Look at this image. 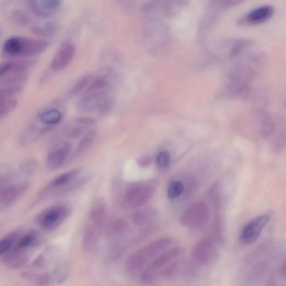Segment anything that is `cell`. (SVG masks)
Instances as JSON below:
<instances>
[{
	"label": "cell",
	"mask_w": 286,
	"mask_h": 286,
	"mask_svg": "<svg viewBox=\"0 0 286 286\" xmlns=\"http://www.w3.org/2000/svg\"><path fill=\"white\" fill-rule=\"evenodd\" d=\"M48 46V42L45 40L14 37L4 43L3 52L10 57H30L44 52Z\"/></svg>",
	"instance_id": "cell-1"
},
{
	"label": "cell",
	"mask_w": 286,
	"mask_h": 286,
	"mask_svg": "<svg viewBox=\"0 0 286 286\" xmlns=\"http://www.w3.org/2000/svg\"><path fill=\"white\" fill-rule=\"evenodd\" d=\"M157 186L158 181L155 180L132 183L125 192V203L133 208L142 207L151 199Z\"/></svg>",
	"instance_id": "cell-2"
},
{
	"label": "cell",
	"mask_w": 286,
	"mask_h": 286,
	"mask_svg": "<svg viewBox=\"0 0 286 286\" xmlns=\"http://www.w3.org/2000/svg\"><path fill=\"white\" fill-rule=\"evenodd\" d=\"M71 214V210L66 206H55L40 213L35 220L44 230L52 231L59 227Z\"/></svg>",
	"instance_id": "cell-3"
},
{
	"label": "cell",
	"mask_w": 286,
	"mask_h": 286,
	"mask_svg": "<svg viewBox=\"0 0 286 286\" xmlns=\"http://www.w3.org/2000/svg\"><path fill=\"white\" fill-rule=\"evenodd\" d=\"M210 209L203 201H197L183 213L181 224L187 228H200L207 224L210 219Z\"/></svg>",
	"instance_id": "cell-4"
},
{
	"label": "cell",
	"mask_w": 286,
	"mask_h": 286,
	"mask_svg": "<svg viewBox=\"0 0 286 286\" xmlns=\"http://www.w3.org/2000/svg\"><path fill=\"white\" fill-rule=\"evenodd\" d=\"M192 255L197 262L204 265H214L217 263L220 258L215 243L209 238L199 240L192 249Z\"/></svg>",
	"instance_id": "cell-5"
},
{
	"label": "cell",
	"mask_w": 286,
	"mask_h": 286,
	"mask_svg": "<svg viewBox=\"0 0 286 286\" xmlns=\"http://www.w3.org/2000/svg\"><path fill=\"white\" fill-rule=\"evenodd\" d=\"M270 219L271 216L268 214H263L253 219L241 231L240 235V242L244 244H249L257 241L263 229L270 222Z\"/></svg>",
	"instance_id": "cell-6"
},
{
	"label": "cell",
	"mask_w": 286,
	"mask_h": 286,
	"mask_svg": "<svg viewBox=\"0 0 286 286\" xmlns=\"http://www.w3.org/2000/svg\"><path fill=\"white\" fill-rule=\"evenodd\" d=\"M274 13V8L270 5H264L253 10L241 17L239 24L241 26H253L264 23L269 20Z\"/></svg>",
	"instance_id": "cell-7"
},
{
	"label": "cell",
	"mask_w": 286,
	"mask_h": 286,
	"mask_svg": "<svg viewBox=\"0 0 286 286\" xmlns=\"http://www.w3.org/2000/svg\"><path fill=\"white\" fill-rule=\"evenodd\" d=\"M74 54L75 48L72 43L66 42L62 44L53 58L51 64V69L55 72L64 70L72 61Z\"/></svg>",
	"instance_id": "cell-8"
},
{
	"label": "cell",
	"mask_w": 286,
	"mask_h": 286,
	"mask_svg": "<svg viewBox=\"0 0 286 286\" xmlns=\"http://www.w3.org/2000/svg\"><path fill=\"white\" fill-rule=\"evenodd\" d=\"M71 150V145L69 143H63L56 146L48 155L47 165L51 170H56L64 163Z\"/></svg>",
	"instance_id": "cell-9"
},
{
	"label": "cell",
	"mask_w": 286,
	"mask_h": 286,
	"mask_svg": "<svg viewBox=\"0 0 286 286\" xmlns=\"http://www.w3.org/2000/svg\"><path fill=\"white\" fill-rule=\"evenodd\" d=\"M210 197L212 199L214 211L215 212L213 227L214 234H215L216 238L218 242L220 241V243H222L223 241V227L220 214L221 203L220 194L218 193L216 187H214L210 190Z\"/></svg>",
	"instance_id": "cell-10"
},
{
	"label": "cell",
	"mask_w": 286,
	"mask_h": 286,
	"mask_svg": "<svg viewBox=\"0 0 286 286\" xmlns=\"http://www.w3.org/2000/svg\"><path fill=\"white\" fill-rule=\"evenodd\" d=\"M28 1L31 8L37 14L49 16L59 10L62 0H28Z\"/></svg>",
	"instance_id": "cell-11"
},
{
	"label": "cell",
	"mask_w": 286,
	"mask_h": 286,
	"mask_svg": "<svg viewBox=\"0 0 286 286\" xmlns=\"http://www.w3.org/2000/svg\"><path fill=\"white\" fill-rule=\"evenodd\" d=\"M173 243V239L171 238H162L155 240L141 248L137 252L146 261L154 257L163 250L166 249Z\"/></svg>",
	"instance_id": "cell-12"
},
{
	"label": "cell",
	"mask_w": 286,
	"mask_h": 286,
	"mask_svg": "<svg viewBox=\"0 0 286 286\" xmlns=\"http://www.w3.org/2000/svg\"><path fill=\"white\" fill-rule=\"evenodd\" d=\"M105 91V89L100 91L87 90L79 102L80 110L89 112L97 109L101 101L106 96Z\"/></svg>",
	"instance_id": "cell-13"
},
{
	"label": "cell",
	"mask_w": 286,
	"mask_h": 286,
	"mask_svg": "<svg viewBox=\"0 0 286 286\" xmlns=\"http://www.w3.org/2000/svg\"><path fill=\"white\" fill-rule=\"evenodd\" d=\"M218 10L220 9L214 6L212 2L209 5L208 10L203 17L200 23L199 35L200 38H203L209 32L218 17Z\"/></svg>",
	"instance_id": "cell-14"
},
{
	"label": "cell",
	"mask_w": 286,
	"mask_h": 286,
	"mask_svg": "<svg viewBox=\"0 0 286 286\" xmlns=\"http://www.w3.org/2000/svg\"><path fill=\"white\" fill-rule=\"evenodd\" d=\"M28 183H21L7 188L0 194V200L4 205H10L20 198L28 189Z\"/></svg>",
	"instance_id": "cell-15"
},
{
	"label": "cell",
	"mask_w": 286,
	"mask_h": 286,
	"mask_svg": "<svg viewBox=\"0 0 286 286\" xmlns=\"http://www.w3.org/2000/svg\"><path fill=\"white\" fill-rule=\"evenodd\" d=\"M182 253L183 250L180 247H174L167 250L151 263L147 271H154L163 267L180 256Z\"/></svg>",
	"instance_id": "cell-16"
},
{
	"label": "cell",
	"mask_w": 286,
	"mask_h": 286,
	"mask_svg": "<svg viewBox=\"0 0 286 286\" xmlns=\"http://www.w3.org/2000/svg\"><path fill=\"white\" fill-rule=\"evenodd\" d=\"M107 213L106 205L105 201L98 199L92 206L89 212V218L96 227H100L104 223Z\"/></svg>",
	"instance_id": "cell-17"
},
{
	"label": "cell",
	"mask_w": 286,
	"mask_h": 286,
	"mask_svg": "<svg viewBox=\"0 0 286 286\" xmlns=\"http://www.w3.org/2000/svg\"><path fill=\"white\" fill-rule=\"evenodd\" d=\"M98 237L94 228L88 226L84 232L83 247L87 252H92L96 247Z\"/></svg>",
	"instance_id": "cell-18"
},
{
	"label": "cell",
	"mask_w": 286,
	"mask_h": 286,
	"mask_svg": "<svg viewBox=\"0 0 286 286\" xmlns=\"http://www.w3.org/2000/svg\"><path fill=\"white\" fill-rule=\"evenodd\" d=\"M146 262L145 259L137 252L127 259L126 268L129 272L135 274L141 271L144 268Z\"/></svg>",
	"instance_id": "cell-19"
},
{
	"label": "cell",
	"mask_w": 286,
	"mask_h": 286,
	"mask_svg": "<svg viewBox=\"0 0 286 286\" xmlns=\"http://www.w3.org/2000/svg\"><path fill=\"white\" fill-rule=\"evenodd\" d=\"M39 118L43 123L51 125L60 122L62 114L59 110L51 109L43 112L40 114Z\"/></svg>",
	"instance_id": "cell-20"
},
{
	"label": "cell",
	"mask_w": 286,
	"mask_h": 286,
	"mask_svg": "<svg viewBox=\"0 0 286 286\" xmlns=\"http://www.w3.org/2000/svg\"><path fill=\"white\" fill-rule=\"evenodd\" d=\"M96 136V131H93V130L88 132L79 143L77 148L76 149L75 154L79 155L86 151L92 145L95 140Z\"/></svg>",
	"instance_id": "cell-21"
},
{
	"label": "cell",
	"mask_w": 286,
	"mask_h": 286,
	"mask_svg": "<svg viewBox=\"0 0 286 286\" xmlns=\"http://www.w3.org/2000/svg\"><path fill=\"white\" fill-rule=\"evenodd\" d=\"M22 86H8L0 88V104H2L22 91Z\"/></svg>",
	"instance_id": "cell-22"
},
{
	"label": "cell",
	"mask_w": 286,
	"mask_h": 286,
	"mask_svg": "<svg viewBox=\"0 0 286 286\" xmlns=\"http://www.w3.org/2000/svg\"><path fill=\"white\" fill-rule=\"evenodd\" d=\"M77 174V172H67L57 177L51 183L49 187L60 188L69 183Z\"/></svg>",
	"instance_id": "cell-23"
},
{
	"label": "cell",
	"mask_w": 286,
	"mask_h": 286,
	"mask_svg": "<svg viewBox=\"0 0 286 286\" xmlns=\"http://www.w3.org/2000/svg\"><path fill=\"white\" fill-rule=\"evenodd\" d=\"M184 191V186L179 181H174L170 184L168 191L167 197L170 200L176 199L180 197Z\"/></svg>",
	"instance_id": "cell-24"
},
{
	"label": "cell",
	"mask_w": 286,
	"mask_h": 286,
	"mask_svg": "<svg viewBox=\"0 0 286 286\" xmlns=\"http://www.w3.org/2000/svg\"><path fill=\"white\" fill-rule=\"evenodd\" d=\"M17 238V234L15 232H13L0 240V255L8 251L12 247V245Z\"/></svg>",
	"instance_id": "cell-25"
},
{
	"label": "cell",
	"mask_w": 286,
	"mask_h": 286,
	"mask_svg": "<svg viewBox=\"0 0 286 286\" xmlns=\"http://www.w3.org/2000/svg\"><path fill=\"white\" fill-rule=\"evenodd\" d=\"M153 214L150 211L136 212L133 214L132 220L136 225L142 226L149 221Z\"/></svg>",
	"instance_id": "cell-26"
},
{
	"label": "cell",
	"mask_w": 286,
	"mask_h": 286,
	"mask_svg": "<svg viewBox=\"0 0 286 286\" xmlns=\"http://www.w3.org/2000/svg\"><path fill=\"white\" fill-rule=\"evenodd\" d=\"M17 105V101L15 98H12L0 104V119L11 113L15 110Z\"/></svg>",
	"instance_id": "cell-27"
},
{
	"label": "cell",
	"mask_w": 286,
	"mask_h": 286,
	"mask_svg": "<svg viewBox=\"0 0 286 286\" xmlns=\"http://www.w3.org/2000/svg\"><path fill=\"white\" fill-rule=\"evenodd\" d=\"M56 30V25L53 22H49L43 26L35 27L33 31L36 34L47 37L55 33Z\"/></svg>",
	"instance_id": "cell-28"
},
{
	"label": "cell",
	"mask_w": 286,
	"mask_h": 286,
	"mask_svg": "<svg viewBox=\"0 0 286 286\" xmlns=\"http://www.w3.org/2000/svg\"><path fill=\"white\" fill-rule=\"evenodd\" d=\"M127 227V223L123 218H118L111 223L109 227L110 233L119 234L122 233Z\"/></svg>",
	"instance_id": "cell-29"
},
{
	"label": "cell",
	"mask_w": 286,
	"mask_h": 286,
	"mask_svg": "<svg viewBox=\"0 0 286 286\" xmlns=\"http://www.w3.org/2000/svg\"><path fill=\"white\" fill-rule=\"evenodd\" d=\"M247 0H214L212 2L220 9L229 8L239 5Z\"/></svg>",
	"instance_id": "cell-30"
},
{
	"label": "cell",
	"mask_w": 286,
	"mask_h": 286,
	"mask_svg": "<svg viewBox=\"0 0 286 286\" xmlns=\"http://www.w3.org/2000/svg\"><path fill=\"white\" fill-rule=\"evenodd\" d=\"M36 240V235L33 232H28L19 240L16 247L20 249H25L33 245Z\"/></svg>",
	"instance_id": "cell-31"
},
{
	"label": "cell",
	"mask_w": 286,
	"mask_h": 286,
	"mask_svg": "<svg viewBox=\"0 0 286 286\" xmlns=\"http://www.w3.org/2000/svg\"><path fill=\"white\" fill-rule=\"evenodd\" d=\"M113 105V102L108 96H106L98 107V111L100 114H105L111 109Z\"/></svg>",
	"instance_id": "cell-32"
},
{
	"label": "cell",
	"mask_w": 286,
	"mask_h": 286,
	"mask_svg": "<svg viewBox=\"0 0 286 286\" xmlns=\"http://www.w3.org/2000/svg\"><path fill=\"white\" fill-rule=\"evenodd\" d=\"M91 79V75L84 76V77L80 79L79 82L75 85L72 90V93L73 95H76V94L81 91L82 89L87 86L89 82L90 81Z\"/></svg>",
	"instance_id": "cell-33"
},
{
	"label": "cell",
	"mask_w": 286,
	"mask_h": 286,
	"mask_svg": "<svg viewBox=\"0 0 286 286\" xmlns=\"http://www.w3.org/2000/svg\"><path fill=\"white\" fill-rule=\"evenodd\" d=\"M171 159V155L168 151H161L157 156V164L160 167L167 166Z\"/></svg>",
	"instance_id": "cell-34"
},
{
	"label": "cell",
	"mask_w": 286,
	"mask_h": 286,
	"mask_svg": "<svg viewBox=\"0 0 286 286\" xmlns=\"http://www.w3.org/2000/svg\"><path fill=\"white\" fill-rule=\"evenodd\" d=\"M13 61H8L0 64V80L10 72L12 69Z\"/></svg>",
	"instance_id": "cell-35"
},
{
	"label": "cell",
	"mask_w": 286,
	"mask_h": 286,
	"mask_svg": "<svg viewBox=\"0 0 286 286\" xmlns=\"http://www.w3.org/2000/svg\"><path fill=\"white\" fill-rule=\"evenodd\" d=\"M11 179L10 174L6 171L0 170V189L6 186Z\"/></svg>",
	"instance_id": "cell-36"
},
{
	"label": "cell",
	"mask_w": 286,
	"mask_h": 286,
	"mask_svg": "<svg viewBox=\"0 0 286 286\" xmlns=\"http://www.w3.org/2000/svg\"><path fill=\"white\" fill-rule=\"evenodd\" d=\"M86 128L78 127L72 130L70 133V136L73 139L78 138L81 136L83 133L86 131Z\"/></svg>",
	"instance_id": "cell-37"
},
{
	"label": "cell",
	"mask_w": 286,
	"mask_h": 286,
	"mask_svg": "<svg viewBox=\"0 0 286 286\" xmlns=\"http://www.w3.org/2000/svg\"><path fill=\"white\" fill-rule=\"evenodd\" d=\"M150 158L147 156H142L138 159V162L141 166L145 167L150 163Z\"/></svg>",
	"instance_id": "cell-38"
},
{
	"label": "cell",
	"mask_w": 286,
	"mask_h": 286,
	"mask_svg": "<svg viewBox=\"0 0 286 286\" xmlns=\"http://www.w3.org/2000/svg\"><path fill=\"white\" fill-rule=\"evenodd\" d=\"M77 122L83 125H91L95 123V120L89 118H79L77 119Z\"/></svg>",
	"instance_id": "cell-39"
},
{
	"label": "cell",
	"mask_w": 286,
	"mask_h": 286,
	"mask_svg": "<svg viewBox=\"0 0 286 286\" xmlns=\"http://www.w3.org/2000/svg\"><path fill=\"white\" fill-rule=\"evenodd\" d=\"M286 262L284 261L283 266H282L281 269V273L282 276H283L284 278H286Z\"/></svg>",
	"instance_id": "cell-40"
}]
</instances>
